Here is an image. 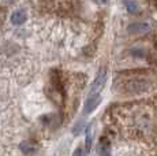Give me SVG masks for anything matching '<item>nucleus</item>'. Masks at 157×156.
<instances>
[{"instance_id": "nucleus-1", "label": "nucleus", "mask_w": 157, "mask_h": 156, "mask_svg": "<svg viewBox=\"0 0 157 156\" xmlns=\"http://www.w3.org/2000/svg\"><path fill=\"white\" fill-rule=\"evenodd\" d=\"M105 81H107V68L102 67L101 70L98 71V74H97V77L94 78V81H93L92 88H90V95L100 93V91L105 85Z\"/></svg>"}, {"instance_id": "nucleus-2", "label": "nucleus", "mask_w": 157, "mask_h": 156, "mask_svg": "<svg viewBox=\"0 0 157 156\" xmlns=\"http://www.w3.org/2000/svg\"><path fill=\"white\" fill-rule=\"evenodd\" d=\"M100 103H101V96H100V93L89 95V97L86 99L85 107H83V114L87 115V114L93 112V111H94L98 107V104H100Z\"/></svg>"}, {"instance_id": "nucleus-3", "label": "nucleus", "mask_w": 157, "mask_h": 156, "mask_svg": "<svg viewBox=\"0 0 157 156\" xmlns=\"http://www.w3.org/2000/svg\"><path fill=\"white\" fill-rule=\"evenodd\" d=\"M128 32L130 33H135V34H145L150 30V25L145 22H134L131 25H128Z\"/></svg>"}, {"instance_id": "nucleus-4", "label": "nucleus", "mask_w": 157, "mask_h": 156, "mask_svg": "<svg viewBox=\"0 0 157 156\" xmlns=\"http://www.w3.org/2000/svg\"><path fill=\"white\" fill-rule=\"evenodd\" d=\"M26 19H28V17H26V13L23 10L15 11L13 15H11V22H13L14 25H22Z\"/></svg>"}, {"instance_id": "nucleus-5", "label": "nucleus", "mask_w": 157, "mask_h": 156, "mask_svg": "<svg viewBox=\"0 0 157 156\" xmlns=\"http://www.w3.org/2000/svg\"><path fill=\"white\" fill-rule=\"evenodd\" d=\"M21 151L23 152V154H36L37 152V145H34L33 142H30V141H25V142H22L19 145Z\"/></svg>"}, {"instance_id": "nucleus-6", "label": "nucleus", "mask_w": 157, "mask_h": 156, "mask_svg": "<svg viewBox=\"0 0 157 156\" xmlns=\"http://www.w3.org/2000/svg\"><path fill=\"white\" fill-rule=\"evenodd\" d=\"M98 156H111V149H109V142L105 140H101L98 144Z\"/></svg>"}, {"instance_id": "nucleus-7", "label": "nucleus", "mask_w": 157, "mask_h": 156, "mask_svg": "<svg viewBox=\"0 0 157 156\" xmlns=\"http://www.w3.org/2000/svg\"><path fill=\"white\" fill-rule=\"evenodd\" d=\"M123 4L127 8L128 13H131V14H137L140 11V6H138V3L135 0H123Z\"/></svg>"}, {"instance_id": "nucleus-8", "label": "nucleus", "mask_w": 157, "mask_h": 156, "mask_svg": "<svg viewBox=\"0 0 157 156\" xmlns=\"http://www.w3.org/2000/svg\"><path fill=\"white\" fill-rule=\"evenodd\" d=\"M90 148H92V131H90V127H87V130H86V141H85L86 154L90 151Z\"/></svg>"}, {"instance_id": "nucleus-9", "label": "nucleus", "mask_w": 157, "mask_h": 156, "mask_svg": "<svg viewBox=\"0 0 157 156\" xmlns=\"http://www.w3.org/2000/svg\"><path fill=\"white\" fill-rule=\"evenodd\" d=\"M86 155H87V154H86V151H85L83 148H81V146H79V148L75 149L74 154H72V156H86Z\"/></svg>"}, {"instance_id": "nucleus-10", "label": "nucleus", "mask_w": 157, "mask_h": 156, "mask_svg": "<svg viewBox=\"0 0 157 156\" xmlns=\"http://www.w3.org/2000/svg\"><path fill=\"white\" fill-rule=\"evenodd\" d=\"M82 127H83V122H79V123L74 127V134H79V131H81Z\"/></svg>"}, {"instance_id": "nucleus-11", "label": "nucleus", "mask_w": 157, "mask_h": 156, "mask_svg": "<svg viewBox=\"0 0 157 156\" xmlns=\"http://www.w3.org/2000/svg\"><path fill=\"white\" fill-rule=\"evenodd\" d=\"M94 2L100 3V4H107V3H108V0H94Z\"/></svg>"}]
</instances>
